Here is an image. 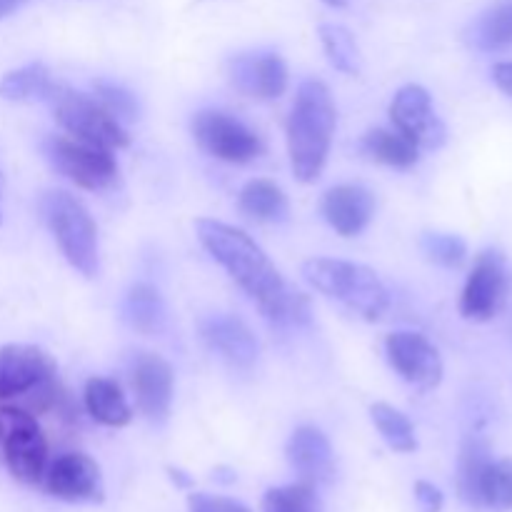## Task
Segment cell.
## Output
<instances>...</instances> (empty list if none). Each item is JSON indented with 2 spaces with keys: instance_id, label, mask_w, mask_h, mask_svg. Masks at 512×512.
Returning a JSON list of instances; mask_svg holds the SVG:
<instances>
[{
  "instance_id": "16",
  "label": "cell",
  "mask_w": 512,
  "mask_h": 512,
  "mask_svg": "<svg viewBox=\"0 0 512 512\" xmlns=\"http://www.w3.org/2000/svg\"><path fill=\"white\" fill-rule=\"evenodd\" d=\"M230 80L250 98L273 100L288 90V65L275 53H245L230 60Z\"/></svg>"
},
{
  "instance_id": "26",
  "label": "cell",
  "mask_w": 512,
  "mask_h": 512,
  "mask_svg": "<svg viewBox=\"0 0 512 512\" xmlns=\"http://www.w3.org/2000/svg\"><path fill=\"white\" fill-rule=\"evenodd\" d=\"M490 460H493V453H490L488 440L480 438V435H470L463 440L458 458V495L470 510H473L475 485H478L480 473Z\"/></svg>"
},
{
  "instance_id": "18",
  "label": "cell",
  "mask_w": 512,
  "mask_h": 512,
  "mask_svg": "<svg viewBox=\"0 0 512 512\" xmlns=\"http://www.w3.org/2000/svg\"><path fill=\"white\" fill-rule=\"evenodd\" d=\"M375 213V198L363 185H335L323 198V215L343 238H355L368 228Z\"/></svg>"
},
{
  "instance_id": "20",
  "label": "cell",
  "mask_w": 512,
  "mask_h": 512,
  "mask_svg": "<svg viewBox=\"0 0 512 512\" xmlns=\"http://www.w3.org/2000/svg\"><path fill=\"white\" fill-rule=\"evenodd\" d=\"M238 205L243 215L258 220V223H283V220H288L290 213L283 188L265 178H255L245 183L243 190H240Z\"/></svg>"
},
{
  "instance_id": "11",
  "label": "cell",
  "mask_w": 512,
  "mask_h": 512,
  "mask_svg": "<svg viewBox=\"0 0 512 512\" xmlns=\"http://www.w3.org/2000/svg\"><path fill=\"white\" fill-rule=\"evenodd\" d=\"M390 118L395 130L413 140L418 148L435 150L445 143L448 130L433 108V98L423 85H405L390 103Z\"/></svg>"
},
{
  "instance_id": "28",
  "label": "cell",
  "mask_w": 512,
  "mask_h": 512,
  "mask_svg": "<svg viewBox=\"0 0 512 512\" xmlns=\"http://www.w3.org/2000/svg\"><path fill=\"white\" fill-rule=\"evenodd\" d=\"M320 40H323L325 55L333 63V68L348 75L360 73V50L348 28L333 23L320 25Z\"/></svg>"
},
{
  "instance_id": "14",
  "label": "cell",
  "mask_w": 512,
  "mask_h": 512,
  "mask_svg": "<svg viewBox=\"0 0 512 512\" xmlns=\"http://www.w3.org/2000/svg\"><path fill=\"white\" fill-rule=\"evenodd\" d=\"M133 390L138 410L153 423H163L173 405V368L155 353H140L133 365Z\"/></svg>"
},
{
  "instance_id": "10",
  "label": "cell",
  "mask_w": 512,
  "mask_h": 512,
  "mask_svg": "<svg viewBox=\"0 0 512 512\" xmlns=\"http://www.w3.org/2000/svg\"><path fill=\"white\" fill-rule=\"evenodd\" d=\"M45 493L63 503H103L105 483L100 465L83 453H65L48 463L43 475Z\"/></svg>"
},
{
  "instance_id": "32",
  "label": "cell",
  "mask_w": 512,
  "mask_h": 512,
  "mask_svg": "<svg viewBox=\"0 0 512 512\" xmlns=\"http://www.w3.org/2000/svg\"><path fill=\"white\" fill-rule=\"evenodd\" d=\"M190 512H250L243 503L233 498H223V495H208V493H193L188 498Z\"/></svg>"
},
{
  "instance_id": "30",
  "label": "cell",
  "mask_w": 512,
  "mask_h": 512,
  "mask_svg": "<svg viewBox=\"0 0 512 512\" xmlns=\"http://www.w3.org/2000/svg\"><path fill=\"white\" fill-rule=\"evenodd\" d=\"M420 248L428 255V260H433L435 265H443V268H460L468 258V245L460 235L425 233L420 240Z\"/></svg>"
},
{
  "instance_id": "33",
  "label": "cell",
  "mask_w": 512,
  "mask_h": 512,
  "mask_svg": "<svg viewBox=\"0 0 512 512\" xmlns=\"http://www.w3.org/2000/svg\"><path fill=\"white\" fill-rule=\"evenodd\" d=\"M413 493H415V505H418V512H443L445 498L433 483H428V480H418Z\"/></svg>"
},
{
  "instance_id": "7",
  "label": "cell",
  "mask_w": 512,
  "mask_h": 512,
  "mask_svg": "<svg viewBox=\"0 0 512 512\" xmlns=\"http://www.w3.org/2000/svg\"><path fill=\"white\" fill-rule=\"evenodd\" d=\"M45 155L60 175L83 190H108L118 183V163L113 150L95 148L75 138L53 135L45 140Z\"/></svg>"
},
{
  "instance_id": "1",
  "label": "cell",
  "mask_w": 512,
  "mask_h": 512,
  "mask_svg": "<svg viewBox=\"0 0 512 512\" xmlns=\"http://www.w3.org/2000/svg\"><path fill=\"white\" fill-rule=\"evenodd\" d=\"M195 233L215 263L245 290L260 313L275 325H308L310 303L303 293H293L285 285L265 250L243 230L220 220H195Z\"/></svg>"
},
{
  "instance_id": "37",
  "label": "cell",
  "mask_w": 512,
  "mask_h": 512,
  "mask_svg": "<svg viewBox=\"0 0 512 512\" xmlns=\"http://www.w3.org/2000/svg\"><path fill=\"white\" fill-rule=\"evenodd\" d=\"M323 3L333 5V8H345V5H348V0H323Z\"/></svg>"
},
{
  "instance_id": "9",
  "label": "cell",
  "mask_w": 512,
  "mask_h": 512,
  "mask_svg": "<svg viewBox=\"0 0 512 512\" xmlns=\"http://www.w3.org/2000/svg\"><path fill=\"white\" fill-rule=\"evenodd\" d=\"M512 290V273L500 250H483L460 295V315L475 323H488L505 308Z\"/></svg>"
},
{
  "instance_id": "25",
  "label": "cell",
  "mask_w": 512,
  "mask_h": 512,
  "mask_svg": "<svg viewBox=\"0 0 512 512\" xmlns=\"http://www.w3.org/2000/svg\"><path fill=\"white\" fill-rule=\"evenodd\" d=\"M55 80L43 63H28L18 70H10L0 80V98L10 103H30L45 100Z\"/></svg>"
},
{
  "instance_id": "12",
  "label": "cell",
  "mask_w": 512,
  "mask_h": 512,
  "mask_svg": "<svg viewBox=\"0 0 512 512\" xmlns=\"http://www.w3.org/2000/svg\"><path fill=\"white\" fill-rule=\"evenodd\" d=\"M385 355L395 373L415 388L433 390L443 380V360H440L438 348L425 335L410 333V330L388 335Z\"/></svg>"
},
{
  "instance_id": "22",
  "label": "cell",
  "mask_w": 512,
  "mask_h": 512,
  "mask_svg": "<svg viewBox=\"0 0 512 512\" xmlns=\"http://www.w3.org/2000/svg\"><path fill=\"white\" fill-rule=\"evenodd\" d=\"M363 153L375 163L390 165V168H413L420 160V148L400 130L375 128L363 138Z\"/></svg>"
},
{
  "instance_id": "27",
  "label": "cell",
  "mask_w": 512,
  "mask_h": 512,
  "mask_svg": "<svg viewBox=\"0 0 512 512\" xmlns=\"http://www.w3.org/2000/svg\"><path fill=\"white\" fill-rule=\"evenodd\" d=\"M370 418L395 453H415L418 450V438H415V428L408 415H403L388 403H375L370 408Z\"/></svg>"
},
{
  "instance_id": "35",
  "label": "cell",
  "mask_w": 512,
  "mask_h": 512,
  "mask_svg": "<svg viewBox=\"0 0 512 512\" xmlns=\"http://www.w3.org/2000/svg\"><path fill=\"white\" fill-rule=\"evenodd\" d=\"M25 3H28V0H0V20L8 18V15H13L15 10L23 8Z\"/></svg>"
},
{
  "instance_id": "15",
  "label": "cell",
  "mask_w": 512,
  "mask_h": 512,
  "mask_svg": "<svg viewBox=\"0 0 512 512\" xmlns=\"http://www.w3.org/2000/svg\"><path fill=\"white\" fill-rule=\"evenodd\" d=\"M200 335H203L205 345L233 368H253L260 355L258 338L235 315H210L200 323Z\"/></svg>"
},
{
  "instance_id": "13",
  "label": "cell",
  "mask_w": 512,
  "mask_h": 512,
  "mask_svg": "<svg viewBox=\"0 0 512 512\" xmlns=\"http://www.w3.org/2000/svg\"><path fill=\"white\" fill-rule=\"evenodd\" d=\"M55 373V360L35 345L10 343L0 348V388L8 400L23 398L35 385L55 378Z\"/></svg>"
},
{
  "instance_id": "5",
  "label": "cell",
  "mask_w": 512,
  "mask_h": 512,
  "mask_svg": "<svg viewBox=\"0 0 512 512\" xmlns=\"http://www.w3.org/2000/svg\"><path fill=\"white\" fill-rule=\"evenodd\" d=\"M45 100L53 108L60 128L68 130V135H73L75 140L105 150H120L130 145L128 130L98 98L70 90L63 83H53Z\"/></svg>"
},
{
  "instance_id": "34",
  "label": "cell",
  "mask_w": 512,
  "mask_h": 512,
  "mask_svg": "<svg viewBox=\"0 0 512 512\" xmlns=\"http://www.w3.org/2000/svg\"><path fill=\"white\" fill-rule=\"evenodd\" d=\"M493 80L505 95L512 98V60H505V63H498L493 68Z\"/></svg>"
},
{
  "instance_id": "6",
  "label": "cell",
  "mask_w": 512,
  "mask_h": 512,
  "mask_svg": "<svg viewBox=\"0 0 512 512\" xmlns=\"http://www.w3.org/2000/svg\"><path fill=\"white\" fill-rule=\"evenodd\" d=\"M0 455L18 483H43L48 468V440L35 415L20 405H0Z\"/></svg>"
},
{
  "instance_id": "21",
  "label": "cell",
  "mask_w": 512,
  "mask_h": 512,
  "mask_svg": "<svg viewBox=\"0 0 512 512\" xmlns=\"http://www.w3.org/2000/svg\"><path fill=\"white\" fill-rule=\"evenodd\" d=\"M473 510L510 512L512 510V460H490L475 485Z\"/></svg>"
},
{
  "instance_id": "2",
  "label": "cell",
  "mask_w": 512,
  "mask_h": 512,
  "mask_svg": "<svg viewBox=\"0 0 512 512\" xmlns=\"http://www.w3.org/2000/svg\"><path fill=\"white\" fill-rule=\"evenodd\" d=\"M335 123H338V113H335L328 85L320 80H305L298 88L288 118L290 165L300 183H315L323 173Z\"/></svg>"
},
{
  "instance_id": "3",
  "label": "cell",
  "mask_w": 512,
  "mask_h": 512,
  "mask_svg": "<svg viewBox=\"0 0 512 512\" xmlns=\"http://www.w3.org/2000/svg\"><path fill=\"white\" fill-rule=\"evenodd\" d=\"M303 275L315 290L338 300L365 320H380L390 308L383 280L370 268L348 260L313 258L303 265Z\"/></svg>"
},
{
  "instance_id": "29",
  "label": "cell",
  "mask_w": 512,
  "mask_h": 512,
  "mask_svg": "<svg viewBox=\"0 0 512 512\" xmlns=\"http://www.w3.org/2000/svg\"><path fill=\"white\" fill-rule=\"evenodd\" d=\"M263 512H325L323 500L315 493V485L293 483L283 488H270L263 498Z\"/></svg>"
},
{
  "instance_id": "23",
  "label": "cell",
  "mask_w": 512,
  "mask_h": 512,
  "mask_svg": "<svg viewBox=\"0 0 512 512\" xmlns=\"http://www.w3.org/2000/svg\"><path fill=\"white\" fill-rule=\"evenodd\" d=\"M123 315L133 330L143 335H155L165 325V303L153 285L138 283L125 295Z\"/></svg>"
},
{
  "instance_id": "4",
  "label": "cell",
  "mask_w": 512,
  "mask_h": 512,
  "mask_svg": "<svg viewBox=\"0 0 512 512\" xmlns=\"http://www.w3.org/2000/svg\"><path fill=\"white\" fill-rule=\"evenodd\" d=\"M40 213L65 260L85 278H95L98 275V228L88 208L65 190H48L40 198Z\"/></svg>"
},
{
  "instance_id": "8",
  "label": "cell",
  "mask_w": 512,
  "mask_h": 512,
  "mask_svg": "<svg viewBox=\"0 0 512 512\" xmlns=\"http://www.w3.org/2000/svg\"><path fill=\"white\" fill-rule=\"evenodd\" d=\"M193 138L200 148L213 158L233 165L253 163L263 155V140L255 130H250L243 120L223 113V110H200L195 113Z\"/></svg>"
},
{
  "instance_id": "24",
  "label": "cell",
  "mask_w": 512,
  "mask_h": 512,
  "mask_svg": "<svg viewBox=\"0 0 512 512\" xmlns=\"http://www.w3.org/2000/svg\"><path fill=\"white\" fill-rule=\"evenodd\" d=\"M470 43L485 53L512 48V0H503L480 15L470 30Z\"/></svg>"
},
{
  "instance_id": "31",
  "label": "cell",
  "mask_w": 512,
  "mask_h": 512,
  "mask_svg": "<svg viewBox=\"0 0 512 512\" xmlns=\"http://www.w3.org/2000/svg\"><path fill=\"white\" fill-rule=\"evenodd\" d=\"M93 88L100 103H103L120 123H123V120H138V100H135V95L130 93V90H125L123 85L110 83V80H95Z\"/></svg>"
},
{
  "instance_id": "36",
  "label": "cell",
  "mask_w": 512,
  "mask_h": 512,
  "mask_svg": "<svg viewBox=\"0 0 512 512\" xmlns=\"http://www.w3.org/2000/svg\"><path fill=\"white\" fill-rule=\"evenodd\" d=\"M168 475H170V480H173V483H178V488H190V485H193V480H190L188 475L183 473V470L168 468Z\"/></svg>"
},
{
  "instance_id": "17",
  "label": "cell",
  "mask_w": 512,
  "mask_h": 512,
  "mask_svg": "<svg viewBox=\"0 0 512 512\" xmlns=\"http://www.w3.org/2000/svg\"><path fill=\"white\" fill-rule=\"evenodd\" d=\"M288 463L293 465L295 473L300 475L303 483L320 485L330 483L335 475V455L333 445L325 438V433H320L318 428H303L295 430L288 440Z\"/></svg>"
},
{
  "instance_id": "19",
  "label": "cell",
  "mask_w": 512,
  "mask_h": 512,
  "mask_svg": "<svg viewBox=\"0 0 512 512\" xmlns=\"http://www.w3.org/2000/svg\"><path fill=\"white\" fill-rule=\"evenodd\" d=\"M85 410L95 423L105 428H125L133 420L128 400L115 380L108 378H90L85 383Z\"/></svg>"
}]
</instances>
